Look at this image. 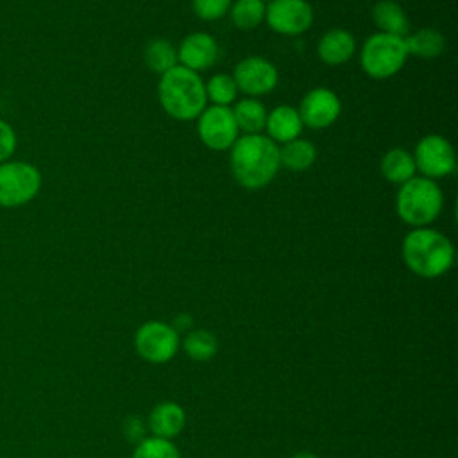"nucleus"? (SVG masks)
Segmentation results:
<instances>
[{"instance_id": "22", "label": "nucleus", "mask_w": 458, "mask_h": 458, "mask_svg": "<svg viewBox=\"0 0 458 458\" xmlns=\"http://www.w3.org/2000/svg\"><path fill=\"white\" fill-rule=\"evenodd\" d=\"M408 54H415L420 57H435L444 52L445 41L444 36L435 29H420L415 34L404 38Z\"/></svg>"}, {"instance_id": "9", "label": "nucleus", "mask_w": 458, "mask_h": 458, "mask_svg": "<svg viewBox=\"0 0 458 458\" xmlns=\"http://www.w3.org/2000/svg\"><path fill=\"white\" fill-rule=\"evenodd\" d=\"M265 18L279 34H301L313 21V9L306 0H270L265 5Z\"/></svg>"}, {"instance_id": "21", "label": "nucleus", "mask_w": 458, "mask_h": 458, "mask_svg": "<svg viewBox=\"0 0 458 458\" xmlns=\"http://www.w3.org/2000/svg\"><path fill=\"white\" fill-rule=\"evenodd\" d=\"M233 116L238 129H243L249 134H258V131H261L267 122L265 107L256 98L240 100L233 109Z\"/></svg>"}, {"instance_id": "28", "label": "nucleus", "mask_w": 458, "mask_h": 458, "mask_svg": "<svg viewBox=\"0 0 458 458\" xmlns=\"http://www.w3.org/2000/svg\"><path fill=\"white\" fill-rule=\"evenodd\" d=\"M14 148H16V134L7 122L0 120V163L11 157Z\"/></svg>"}, {"instance_id": "1", "label": "nucleus", "mask_w": 458, "mask_h": 458, "mask_svg": "<svg viewBox=\"0 0 458 458\" xmlns=\"http://www.w3.org/2000/svg\"><path fill=\"white\" fill-rule=\"evenodd\" d=\"M279 148L261 134H247L233 143L231 168L234 179L245 188L268 184L279 168Z\"/></svg>"}, {"instance_id": "30", "label": "nucleus", "mask_w": 458, "mask_h": 458, "mask_svg": "<svg viewBox=\"0 0 458 458\" xmlns=\"http://www.w3.org/2000/svg\"><path fill=\"white\" fill-rule=\"evenodd\" d=\"M174 327V331L179 335L181 331H191V326H193V318L188 315V313H179L174 322L170 324Z\"/></svg>"}, {"instance_id": "31", "label": "nucleus", "mask_w": 458, "mask_h": 458, "mask_svg": "<svg viewBox=\"0 0 458 458\" xmlns=\"http://www.w3.org/2000/svg\"><path fill=\"white\" fill-rule=\"evenodd\" d=\"M292 458H317V456L313 453H310V451H299Z\"/></svg>"}, {"instance_id": "15", "label": "nucleus", "mask_w": 458, "mask_h": 458, "mask_svg": "<svg viewBox=\"0 0 458 458\" xmlns=\"http://www.w3.org/2000/svg\"><path fill=\"white\" fill-rule=\"evenodd\" d=\"M356 43L351 32L344 29H333L326 32L318 41V55L326 64L336 66L351 59Z\"/></svg>"}, {"instance_id": "14", "label": "nucleus", "mask_w": 458, "mask_h": 458, "mask_svg": "<svg viewBox=\"0 0 458 458\" xmlns=\"http://www.w3.org/2000/svg\"><path fill=\"white\" fill-rule=\"evenodd\" d=\"M184 424H186V413L182 406L172 401L156 404L148 415V429L152 431V437L170 440L184 429Z\"/></svg>"}, {"instance_id": "29", "label": "nucleus", "mask_w": 458, "mask_h": 458, "mask_svg": "<svg viewBox=\"0 0 458 458\" xmlns=\"http://www.w3.org/2000/svg\"><path fill=\"white\" fill-rule=\"evenodd\" d=\"M125 433H127V438L129 440H136V444L143 438V426H141V422L136 419V417H131L129 420H127V429H125Z\"/></svg>"}, {"instance_id": "23", "label": "nucleus", "mask_w": 458, "mask_h": 458, "mask_svg": "<svg viewBox=\"0 0 458 458\" xmlns=\"http://www.w3.org/2000/svg\"><path fill=\"white\" fill-rule=\"evenodd\" d=\"M145 63L152 72L165 73L177 63V52L166 39H154L145 48Z\"/></svg>"}, {"instance_id": "13", "label": "nucleus", "mask_w": 458, "mask_h": 458, "mask_svg": "<svg viewBox=\"0 0 458 458\" xmlns=\"http://www.w3.org/2000/svg\"><path fill=\"white\" fill-rule=\"evenodd\" d=\"M218 54L216 41L206 34V32H193L186 36V39L181 43V48L177 52V59L182 63L184 68H190L193 72L209 68Z\"/></svg>"}, {"instance_id": "18", "label": "nucleus", "mask_w": 458, "mask_h": 458, "mask_svg": "<svg viewBox=\"0 0 458 458\" xmlns=\"http://www.w3.org/2000/svg\"><path fill=\"white\" fill-rule=\"evenodd\" d=\"M381 172L392 182H406L415 174L413 156L404 148H392L381 159Z\"/></svg>"}, {"instance_id": "8", "label": "nucleus", "mask_w": 458, "mask_h": 458, "mask_svg": "<svg viewBox=\"0 0 458 458\" xmlns=\"http://www.w3.org/2000/svg\"><path fill=\"white\" fill-rule=\"evenodd\" d=\"M199 136L206 147L213 150H225L233 147L238 136V125L233 116V109L227 106L204 107L199 114Z\"/></svg>"}, {"instance_id": "16", "label": "nucleus", "mask_w": 458, "mask_h": 458, "mask_svg": "<svg viewBox=\"0 0 458 458\" xmlns=\"http://www.w3.org/2000/svg\"><path fill=\"white\" fill-rule=\"evenodd\" d=\"M265 127L268 134L272 136L270 140L288 143L295 140L301 134L302 129V120L299 116V111L290 107V106H277L265 122Z\"/></svg>"}, {"instance_id": "24", "label": "nucleus", "mask_w": 458, "mask_h": 458, "mask_svg": "<svg viewBox=\"0 0 458 458\" xmlns=\"http://www.w3.org/2000/svg\"><path fill=\"white\" fill-rule=\"evenodd\" d=\"M265 18L263 0H236L231 7V20L238 29H254Z\"/></svg>"}, {"instance_id": "25", "label": "nucleus", "mask_w": 458, "mask_h": 458, "mask_svg": "<svg viewBox=\"0 0 458 458\" xmlns=\"http://www.w3.org/2000/svg\"><path fill=\"white\" fill-rule=\"evenodd\" d=\"M132 458H181V456L177 447L170 440L159 438V437H148V438H141L136 444Z\"/></svg>"}, {"instance_id": "6", "label": "nucleus", "mask_w": 458, "mask_h": 458, "mask_svg": "<svg viewBox=\"0 0 458 458\" xmlns=\"http://www.w3.org/2000/svg\"><path fill=\"white\" fill-rule=\"evenodd\" d=\"M41 188V174L23 161L0 163V206L18 208L32 200Z\"/></svg>"}, {"instance_id": "5", "label": "nucleus", "mask_w": 458, "mask_h": 458, "mask_svg": "<svg viewBox=\"0 0 458 458\" xmlns=\"http://www.w3.org/2000/svg\"><path fill=\"white\" fill-rule=\"evenodd\" d=\"M408 57L404 38L377 32L361 48V66L372 79H386L397 73Z\"/></svg>"}, {"instance_id": "27", "label": "nucleus", "mask_w": 458, "mask_h": 458, "mask_svg": "<svg viewBox=\"0 0 458 458\" xmlns=\"http://www.w3.org/2000/svg\"><path fill=\"white\" fill-rule=\"evenodd\" d=\"M231 7V0H193V11L202 20L222 18Z\"/></svg>"}, {"instance_id": "3", "label": "nucleus", "mask_w": 458, "mask_h": 458, "mask_svg": "<svg viewBox=\"0 0 458 458\" xmlns=\"http://www.w3.org/2000/svg\"><path fill=\"white\" fill-rule=\"evenodd\" d=\"M403 258L413 274L431 279L451 268L454 250L442 233L419 227L406 234L403 242Z\"/></svg>"}, {"instance_id": "7", "label": "nucleus", "mask_w": 458, "mask_h": 458, "mask_svg": "<svg viewBox=\"0 0 458 458\" xmlns=\"http://www.w3.org/2000/svg\"><path fill=\"white\" fill-rule=\"evenodd\" d=\"M181 345L179 335L166 322L150 320L138 327L134 335V347L138 354L148 363L170 361Z\"/></svg>"}, {"instance_id": "11", "label": "nucleus", "mask_w": 458, "mask_h": 458, "mask_svg": "<svg viewBox=\"0 0 458 458\" xmlns=\"http://www.w3.org/2000/svg\"><path fill=\"white\" fill-rule=\"evenodd\" d=\"M233 79L238 89L250 97H259L276 88L277 70L263 57H247L236 64Z\"/></svg>"}, {"instance_id": "17", "label": "nucleus", "mask_w": 458, "mask_h": 458, "mask_svg": "<svg viewBox=\"0 0 458 458\" xmlns=\"http://www.w3.org/2000/svg\"><path fill=\"white\" fill-rule=\"evenodd\" d=\"M372 18H374L376 25L385 34H394V36H401V38H404L408 34V29H410L408 18H406L403 7L394 0L377 2L372 9Z\"/></svg>"}, {"instance_id": "20", "label": "nucleus", "mask_w": 458, "mask_h": 458, "mask_svg": "<svg viewBox=\"0 0 458 458\" xmlns=\"http://www.w3.org/2000/svg\"><path fill=\"white\" fill-rule=\"evenodd\" d=\"M182 349L193 361H208L218 351V340L208 329H191L182 338Z\"/></svg>"}, {"instance_id": "4", "label": "nucleus", "mask_w": 458, "mask_h": 458, "mask_svg": "<svg viewBox=\"0 0 458 458\" xmlns=\"http://www.w3.org/2000/svg\"><path fill=\"white\" fill-rule=\"evenodd\" d=\"M442 191L438 184L428 177H411L401 184L397 191V213L410 224L422 227L433 222L442 209Z\"/></svg>"}, {"instance_id": "10", "label": "nucleus", "mask_w": 458, "mask_h": 458, "mask_svg": "<svg viewBox=\"0 0 458 458\" xmlns=\"http://www.w3.org/2000/svg\"><path fill=\"white\" fill-rule=\"evenodd\" d=\"M415 168H419L428 179L444 177L454 170V152L451 143L438 136H424L415 148Z\"/></svg>"}, {"instance_id": "2", "label": "nucleus", "mask_w": 458, "mask_h": 458, "mask_svg": "<svg viewBox=\"0 0 458 458\" xmlns=\"http://www.w3.org/2000/svg\"><path fill=\"white\" fill-rule=\"evenodd\" d=\"M163 109L175 120H193L206 107V88L197 72L174 66L163 73L157 86Z\"/></svg>"}, {"instance_id": "19", "label": "nucleus", "mask_w": 458, "mask_h": 458, "mask_svg": "<svg viewBox=\"0 0 458 458\" xmlns=\"http://www.w3.org/2000/svg\"><path fill=\"white\" fill-rule=\"evenodd\" d=\"M315 157H317L315 145L308 140L295 138L284 143L283 148H279V163L295 172L308 170L313 165Z\"/></svg>"}, {"instance_id": "26", "label": "nucleus", "mask_w": 458, "mask_h": 458, "mask_svg": "<svg viewBox=\"0 0 458 458\" xmlns=\"http://www.w3.org/2000/svg\"><path fill=\"white\" fill-rule=\"evenodd\" d=\"M236 91L238 88L234 84V79L225 73H218L211 77L206 86V97L211 98L213 104L216 106H227L229 102H233L236 97Z\"/></svg>"}, {"instance_id": "12", "label": "nucleus", "mask_w": 458, "mask_h": 458, "mask_svg": "<svg viewBox=\"0 0 458 458\" xmlns=\"http://www.w3.org/2000/svg\"><path fill=\"white\" fill-rule=\"evenodd\" d=\"M340 114L338 97L326 88H315L308 91L301 102L299 116L302 123L313 129L329 127Z\"/></svg>"}]
</instances>
